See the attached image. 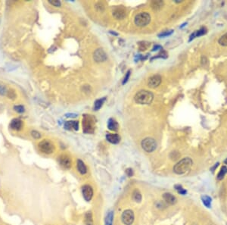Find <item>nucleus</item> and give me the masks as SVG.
<instances>
[{
  "instance_id": "aec40b11",
  "label": "nucleus",
  "mask_w": 227,
  "mask_h": 225,
  "mask_svg": "<svg viewBox=\"0 0 227 225\" xmlns=\"http://www.w3.org/2000/svg\"><path fill=\"white\" fill-rule=\"evenodd\" d=\"M206 33H207L206 28H204V27H201L200 30H197V31L193 33H192V35L190 36V39H189V41H191L192 40H193V39L195 38V37H200V36L204 35V34H205Z\"/></svg>"
},
{
  "instance_id": "9b49d317",
  "label": "nucleus",
  "mask_w": 227,
  "mask_h": 225,
  "mask_svg": "<svg viewBox=\"0 0 227 225\" xmlns=\"http://www.w3.org/2000/svg\"><path fill=\"white\" fill-rule=\"evenodd\" d=\"M83 125L84 126V132L85 133H93V123L90 120V117H86L84 120L83 121Z\"/></svg>"
},
{
  "instance_id": "5701e85b",
  "label": "nucleus",
  "mask_w": 227,
  "mask_h": 225,
  "mask_svg": "<svg viewBox=\"0 0 227 225\" xmlns=\"http://www.w3.org/2000/svg\"><path fill=\"white\" fill-rule=\"evenodd\" d=\"M105 100V98H103V99H98L95 102V105H94V110L95 111H98V110L102 108V105H103L104 102Z\"/></svg>"
},
{
  "instance_id": "4be33fe9",
  "label": "nucleus",
  "mask_w": 227,
  "mask_h": 225,
  "mask_svg": "<svg viewBox=\"0 0 227 225\" xmlns=\"http://www.w3.org/2000/svg\"><path fill=\"white\" fill-rule=\"evenodd\" d=\"M113 212L112 211H110V212H108L106 218H105V225H113Z\"/></svg>"
},
{
  "instance_id": "2f4dec72",
  "label": "nucleus",
  "mask_w": 227,
  "mask_h": 225,
  "mask_svg": "<svg viewBox=\"0 0 227 225\" xmlns=\"http://www.w3.org/2000/svg\"><path fill=\"white\" fill-rule=\"evenodd\" d=\"M15 110L16 111L19 113H22L24 111V108L22 106V105H17V106H15Z\"/></svg>"
},
{
  "instance_id": "f257e3e1",
  "label": "nucleus",
  "mask_w": 227,
  "mask_h": 225,
  "mask_svg": "<svg viewBox=\"0 0 227 225\" xmlns=\"http://www.w3.org/2000/svg\"><path fill=\"white\" fill-rule=\"evenodd\" d=\"M192 161L190 158H184L174 165L173 171L176 174H183L191 168Z\"/></svg>"
},
{
  "instance_id": "4468645a",
  "label": "nucleus",
  "mask_w": 227,
  "mask_h": 225,
  "mask_svg": "<svg viewBox=\"0 0 227 225\" xmlns=\"http://www.w3.org/2000/svg\"><path fill=\"white\" fill-rule=\"evenodd\" d=\"M113 15L117 19H123V18H124L126 17V12L121 8H117V9L113 10Z\"/></svg>"
},
{
  "instance_id": "1a4fd4ad",
  "label": "nucleus",
  "mask_w": 227,
  "mask_h": 225,
  "mask_svg": "<svg viewBox=\"0 0 227 225\" xmlns=\"http://www.w3.org/2000/svg\"><path fill=\"white\" fill-rule=\"evenodd\" d=\"M59 162H60L61 165L65 169L71 168V164H72L71 158L69 156H66V155H63V156H61L59 158Z\"/></svg>"
},
{
  "instance_id": "f3484780",
  "label": "nucleus",
  "mask_w": 227,
  "mask_h": 225,
  "mask_svg": "<svg viewBox=\"0 0 227 225\" xmlns=\"http://www.w3.org/2000/svg\"><path fill=\"white\" fill-rule=\"evenodd\" d=\"M132 198H133V201H135L136 202H141L142 199V193L138 189H135L132 193Z\"/></svg>"
},
{
  "instance_id": "412c9836",
  "label": "nucleus",
  "mask_w": 227,
  "mask_h": 225,
  "mask_svg": "<svg viewBox=\"0 0 227 225\" xmlns=\"http://www.w3.org/2000/svg\"><path fill=\"white\" fill-rule=\"evenodd\" d=\"M108 127L109 128V130H113V131H116L118 129V124L114 119L110 118L108 122Z\"/></svg>"
},
{
  "instance_id": "dca6fc26",
  "label": "nucleus",
  "mask_w": 227,
  "mask_h": 225,
  "mask_svg": "<svg viewBox=\"0 0 227 225\" xmlns=\"http://www.w3.org/2000/svg\"><path fill=\"white\" fill-rule=\"evenodd\" d=\"M77 170H78V171L80 172V174H81L82 175L86 174L87 173L86 166L84 162H83V161L80 160V159L77 160Z\"/></svg>"
},
{
  "instance_id": "7ed1b4c3",
  "label": "nucleus",
  "mask_w": 227,
  "mask_h": 225,
  "mask_svg": "<svg viewBox=\"0 0 227 225\" xmlns=\"http://www.w3.org/2000/svg\"><path fill=\"white\" fill-rule=\"evenodd\" d=\"M151 21V16L147 12H141L135 17L134 22L139 27H145Z\"/></svg>"
},
{
  "instance_id": "393cba45",
  "label": "nucleus",
  "mask_w": 227,
  "mask_h": 225,
  "mask_svg": "<svg viewBox=\"0 0 227 225\" xmlns=\"http://www.w3.org/2000/svg\"><path fill=\"white\" fill-rule=\"evenodd\" d=\"M226 173H227V167H226V166H223V167H221V169H220L218 175H217V179H218L219 181L222 180L223 178H224V176L226 175Z\"/></svg>"
},
{
  "instance_id": "c756f323",
  "label": "nucleus",
  "mask_w": 227,
  "mask_h": 225,
  "mask_svg": "<svg viewBox=\"0 0 227 225\" xmlns=\"http://www.w3.org/2000/svg\"><path fill=\"white\" fill-rule=\"evenodd\" d=\"M31 135H32L33 137L35 138V139H40V138L41 137V134H40L38 131H36V130H33V131L31 132Z\"/></svg>"
},
{
  "instance_id": "b1692460",
  "label": "nucleus",
  "mask_w": 227,
  "mask_h": 225,
  "mask_svg": "<svg viewBox=\"0 0 227 225\" xmlns=\"http://www.w3.org/2000/svg\"><path fill=\"white\" fill-rule=\"evenodd\" d=\"M201 200H202V202H203L204 205L206 207L211 208V197H209L208 195H203V196H201Z\"/></svg>"
},
{
  "instance_id": "39448f33",
  "label": "nucleus",
  "mask_w": 227,
  "mask_h": 225,
  "mask_svg": "<svg viewBox=\"0 0 227 225\" xmlns=\"http://www.w3.org/2000/svg\"><path fill=\"white\" fill-rule=\"evenodd\" d=\"M39 149L40 151L45 154L50 155L53 153L55 151V146L52 144L50 141L47 140V139H44V140L41 141L38 145Z\"/></svg>"
},
{
  "instance_id": "0eeeda50",
  "label": "nucleus",
  "mask_w": 227,
  "mask_h": 225,
  "mask_svg": "<svg viewBox=\"0 0 227 225\" xmlns=\"http://www.w3.org/2000/svg\"><path fill=\"white\" fill-rule=\"evenodd\" d=\"M82 193H83V199H84L86 201H91V199L93 197V194H94L93 187L90 185H89V184H85L82 187Z\"/></svg>"
},
{
  "instance_id": "20e7f679",
  "label": "nucleus",
  "mask_w": 227,
  "mask_h": 225,
  "mask_svg": "<svg viewBox=\"0 0 227 225\" xmlns=\"http://www.w3.org/2000/svg\"><path fill=\"white\" fill-rule=\"evenodd\" d=\"M141 145L143 149L146 153H152L155 151L157 148V142L155 139L152 137H147L144 139L141 142Z\"/></svg>"
},
{
  "instance_id": "bb28decb",
  "label": "nucleus",
  "mask_w": 227,
  "mask_h": 225,
  "mask_svg": "<svg viewBox=\"0 0 227 225\" xmlns=\"http://www.w3.org/2000/svg\"><path fill=\"white\" fill-rule=\"evenodd\" d=\"M218 42H219V43H220V45H221V46H227V33H226L224 35H223L221 37H220Z\"/></svg>"
},
{
  "instance_id": "e433bc0d",
  "label": "nucleus",
  "mask_w": 227,
  "mask_h": 225,
  "mask_svg": "<svg viewBox=\"0 0 227 225\" xmlns=\"http://www.w3.org/2000/svg\"><path fill=\"white\" fill-rule=\"evenodd\" d=\"M158 49H161V46H158V45H157V46H155V47L153 48V49H152V51L158 50Z\"/></svg>"
},
{
  "instance_id": "7c9ffc66",
  "label": "nucleus",
  "mask_w": 227,
  "mask_h": 225,
  "mask_svg": "<svg viewBox=\"0 0 227 225\" xmlns=\"http://www.w3.org/2000/svg\"><path fill=\"white\" fill-rule=\"evenodd\" d=\"M173 30H168V31H166V32H164V33H161V34H159L158 35V37H167V36H170L171 35V34L173 33Z\"/></svg>"
},
{
  "instance_id": "cd10ccee",
  "label": "nucleus",
  "mask_w": 227,
  "mask_h": 225,
  "mask_svg": "<svg viewBox=\"0 0 227 225\" xmlns=\"http://www.w3.org/2000/svg\"><path fill=\"white\" fill-rule=\"evenodd\" d=\"M175 187L176 190L179 193L181 194V195H185V194L187 193L186 190H185V189L183 188L181 185H175V187Z\"/></svg>"
},
{
  "instance_id": "4c0bfd02",
  "label": "nucleus",
  "mask_w": 227,
  "mask_h": 225,
  "mask_svg": "<svg viewBox=\"0 0 227 225\" xmlns=\"http://www.w3.org/2000/svg\"><path fill=\"white\" fill-rule=\"evenodd\" d=\"M224 162H225V164H227V159H226V160H225V161H224Z\"/></svg>"
},
{
  "instance_id": "6e6552de",
  "label": "nucleus",
  "mask_w": 227,
  "mask_h": 225,
  "mask_svg": "<svg viewBox=\"0 0 227 225\" xmlns=\"http://www.w3.org/2000/svg\"><path fill=\"white\" fill-rule=\"evenodd\" d=\"M107 59L106 53L102 49H98L94 52V60L97 62H102Z\"/></svg>"
},
{
  "instance_id": "6ab92c4d",
  "label": "nucleus",
  "mask_w": 227,
  "mask_h": 225,
  "mask_svg": "<svg viewBox=\"0 0 227 225\" xmlns=\"http://www.w3.org/2000/svg\"><path fill=\"white\" fill-rule=\"evenodd\" d=\"M84 222H85V225H94L93 214H92L91 212H88L85 215Z\"/></svg>"
},
{
  "instance_id": "9d476101",
  "label": "nucleus",
  "mask_w": 227,
  "mask_h": 225,
  "mask_svg": "<svg viewBox=\"0 0 227 225\" xmlns=\"http://www.w3.org/2000/svg\"><path fill=\"white\" fill-rule=\"evenodd\" d=\"M161 83V77L160 75H154L152 77H150L148 81V86L151 88H155L158 87Z\"/></svg>"
},
{
  "instance_id": "c9c22d12",
  "label": "nucleus",
  "mask_w": 227,
  "mask_h": 225,
  "mask_svg": "<svg viewBox=\"0 0 227 225\" xmlns=\"http://www.w3.org/2000/svg\"><path fill=\"white\" fill-rule=\"evenodd\" d=\"M77 116V114H67L66 117L68 118H76Z\"/></svg>"
},
{
  "instance_id": "f03ea898",
  "label": "nucleus",
  "mask_w": 227,
  "mask_h": 225,
  "mask_svg": "<svg viewBox=\"0 0 227 225\" xmlns=\"http://www.w3.org/2000/svg\"><path fill=\"white\" fill-rule=\"evenodd\" d=\"M154 95L148 90H141L135 96V102L140 105H149L153 101Z\"/></svg>"
},
{
  "instance_id": "ddd939ff",
  "label": "nucleus",
  "mask_w": 227,
  "mask_h": 225,
  "mask_svg": "<svg viewBox=\"0 0 227 225\" xmlns=\"http://www.w3.org/2000/svg\"><path fill=\"white\" fill-rule=\"evenodd\" d=\"M107 140L112 144H117L120 141V137L118 134H113V133H108L106 135Z\"/></svg>"
},
{
  "instance_id": "f8f14e48",
  "label": "nucleus",
  "mask_w": 227,
  "mask_h": 225,
  "mask_svg": "<svg viewBox=\"0 0 227 225\" xmlns=\"http://www.w3.org/2000/svg\"><path fill=\"white\" fill-rule=\"evenodd\" d=\"M163 199H164V200L165 201V202L169 205L176 204L177 201L176 198L173 195H172V194L169 193H164V195H163Z\"/></svg>"
},
{
  "instance_id": "423d86ee",
  "label": "nucleus",
  "mask_w": 227,
  "mask_h": 225,
  "mask_svg": "<svg viewBox=\"0 0 227 225\" xmlns=\"http://www.w3.org/2000/svg\"><path fill=\"white\" fill-rule=\"evenodd\" d=\"M121 221L124 225H132L135 221V215L131 209L124 211L121 215Z\"/></svg>"
},
{
  "instance_id": "2eb2a0df",
  "label": "nucleus",
  "mask_w": 227,
  "mask_h": 225,
  "mask_svg": "<svg viewBox=\"0 0 227 225\" xmlns=\"http://www.w3.org/2000/svg\"><path fill=\"white\" fill-rule=\"evenodd\" d=\"M10 127L12 129L15 130H19L22 128V121L20 119H13L10 124Z\"/></svg>"
},
{
  "instance_id": "a211bd4d",
  "label": "nucleus",
  "mask_w": 227,
  "mask_h": 225,
  "mask_svg": "<svg viewBox=\"0 0 227 225\" xmlns=\"http://www.w3.org/2000/svg\"><path fill=\"white\" fill-rule=\"evenodd\" d=\"M65 128L66 130H71L74 128L75 130H77L79 128L78 121H67L65 124Z\"/></svg>"
},
{
  "instance_id": "c85d7f7f",
  "label": "nucleus",
  "mask_w": 227,
  "mask_h": 225,
  "mask_svg": "<svg viewBox=\"0 0 227 225\" xmlns=\"http://www.w3.org/2000/svg\"><path fill=\"white\" fill-rule=\"evenodd\" d=\"M49 2L52 5L55 6V7H60L61 5L60 1H56V0H49Z\"/></svg>"
},
{
  "instance_id": "72a5a7b5",
  "label": "nucleus",
  "mask_w": 227,
  "mask_h": 225,
  "mask_svg": "<svg viewBox=\"0 0 227 225\" xmlns=\"http://www.w3.org/2000/svg\"><path fill=\"white\" fill-rule=\"evenodd\" d=\"M130 72H131L130 71H127V73L126 74L125 77H124V81H123V84H125V83L128 81L129 78H130Z\"/></svg>"
},
{
  "instance_id": "473e14b6",
  "label": "nucleus",
  "mask_w": 227,
  "mask_h": 225,
  "mask_svg": "<svg viewBox=\"0 0 227 225\" xmlns=\"http://www.w3.org/2000/svg\"><path fill=\"white\" fill-rule=\"evenodd\" d=\"M167 53H166L165 52H161V53L158 54V56L154 57V58H152V59H154V58H167Z\"/></svg>"
},
{
  "instance_id": "a878e982",
  "label": "nucleus",
  "mask_w": 227,
  "mask_h": 225,
  "mask_svg": "<svg viewBox=\"0 0 227 225\" xmlns=\"http://www.w3.org/2000/svg\"><path fill=\"white\" fill-rule=\"evenodd\" d=\"M163 4L164 2L162 1H154L152 2V6L155 10H158L162 7Z\"/></svg>"
},
{
  "instance_id": "f704fd0d",
  "label": "nucleus",
  "mask_w": 227,
  "mask_h": 225,
  "mask_svg": "<svg viewBox=\"0 0 227 225\" xmlns=\"http://www.w3.org/2000/svg\"><path fill=\"white\" fill-rule=\"evenodd\" d=\"M126 174H127L128 177H132L133 175V171L132 168H127L126 170Z\"/></svg>"
}]
</instances>
